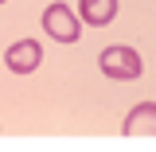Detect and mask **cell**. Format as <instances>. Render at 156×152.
Listing matches in <instances>:
<instances>
[{"mask_svg":"<svg viewBox=\"0 0 156 152\" xmlns=\"http://www.w3.org/2000/svg\"><path fill=\"white\" fill-rule=\"evenodd\" d=\"M98 66H101V74L113 78V82H133V78L144 74V58L136 55L133 47H105L98 55Z\"/></svg>","mask_w":156,"mask_h":152,"instance_id":"6da1fadb","label":"cell"},{"mask_svg":"<svg viewBox=\"0 0 156 152\" xmlns=\"http://www.w3.org/2000/svg\"><path fill=\"white\" fill-rule=\"evenodd\" d=\"M43 31L55 39V43H78L82 35V19L70 4H47V12H43Z\"/></svg>","mask_w":156,"mask_h":152,"instance_id":"7a4b0ae2","label":"cell"},{"mask_svg":"<svg viewBox=\"0 0 156 152\" xmlns=\"http://www.w3.org/2000/svg\"><path fill=\"white\" fill-rule=\"evenodd\" d=\"M39 62H43V43L39 39H16L8 51H4V66L12 74H31Z\"/></svg>","mask_w":156,"mask_h":152,"instance_id":"3957f363","label":"cell"},{"mask_svg":"<svg viewBox=\"0 0 156 152\" xmlns=\"http://www.w3.org/2000/svg\"><path fill=\"white\" fill-rule=\"evenodd\" d=\"M125 136H156V101H140L129 109L125 125H121Z\"/></svg>","mask_w":156,"mask_h":152,"instance_id":"277c9868","label":"cell"},{"mask_svg":"<svg viewBox=\"0 0 156 152\" xmlns=\"http://www.w3.org/2000/svg\"><path fill=\"white\" fill-rule=\"evenodd\" d=\"M117 16V0H78V19L90 27H105Z\"/></svg>","mask_w":156,"mask_h":152,"instance_id":"5b68a950","label":"cell"},{"mask_svg":"<svg viewBox=\"0 0 156 152\" xmlns=\"http://www.w3.org/2000/svg\"><path fill=\"white\" fill-rule=\"evenodd\" d=\"M0 4H4V0H0Z\"/></svg>","mask_w":156,"mask_h":152,"instance_id":"8992f818","label":"cell"}]
</instances>
